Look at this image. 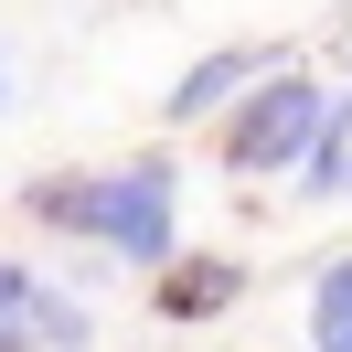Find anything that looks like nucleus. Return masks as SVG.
<instances>
[{
  "mask_svg": "<svg viewBox=\"0 0 352 352\" xmlns=\"http://www.w3.org/2000/svg\"><path fill=\"white\" fill-rule=\"evenodd\" d=\"M320 118H331V86H320V75L267 65L256 86L214 118V150H224V171H299V150L320 139Z\"/></svg>",
  "mask_w": 352,
  "mask_h": 352,
  "instance_id": "obj_1",
  "label": "nucleus"
},
{
  "mask_svg": "<svg viewBox=\"0 0 352 352\" xmlns=\"http://www.w3.org/2000/svg\"><path fill=\"white\" fill-rule=\"evenodd\" d=\"M96 245L118 267H150V278L182 256V171H171V150H139L118 171H96Z\"/></svg>",
  "mask_w": 352,
  "mask_h": 352,
  "instance_id": "obj_2",
  "label": "nucleus"
},
{
  "mask_svg": "<svg viewBox=\"0 0 352 352\" xmlns=\"http://www.w3.org/2000/svg\"><path fill=\"white\" fill-rule=\"evenodd\" d=\"M245 288H256L245 256H171V267L150 278V309H160V320H224Z\"/></svg>",
  "mask_w": 352,
  "mask_h": 352,
  "instance_id": "obj_3",
  "label": "nucleus"
},
{
  "mask_svg": "<svg viewBox=\"0 0 352 352\" xmlns=\"http://www.w3.org/2000/svg\"><path fill=\"white\" fill-rule=\"evenodd\" d=\"M267 65H278V54H256V43H224V54H203V65L192 75H182V86L171 96H160V118H171V129H214V118L224 107H235V96L245 86H256V75Z\"/></svg>",
  "mask_w": 352,
  "mask_h": 352,
  "instance_id": "obj_4",
  "label": "nucleus"
},
{
  "mask_svg": "<svg viewBox=\"0 0 352 352\" xmlns=\"http://www.w3.org/2000/svg\"><path fill=\"white\" fill-rule=\"evenodd\" d=\"M22 214L43 224V235L96 245V171H43V182H22Z\"/></svg>",
  "mask_w": 352,
  "mask_h": 352,
  "instance_id": "obj_5",
  "label": "nucleus"
},
{
  "mask_svg": "<svg viewBox=\"0 0 352 352\" xmlns=\"http://www.w3.org/2000/svg\"><path fill=\"white\" fill-rule=\"evenodd\" d=\"M299 192H309V203L352 192V86H331V118H320V139L299 150Z\"/></svg>",
  "mask_w": 352,
  "mask_h": 352,
  "instance_id": "obj_6",
  "label": "nucleus"
},
{
  "mask_svg": "<svg viewBox=\"0 0 352 352\" xmlns=\"http://www.w3.org/2000/svg\"><path fill=\"white\" fill-rule=\"evenodd\" d=\"M309 352H352V245L309 278Z\"/></svg>",
  "mask_w": 352,
  "mask_h": 352,
  "instance_id": "obj_7",
  "label": "nucleus"
},
{
  "mask_svg": "<svg viewBox=\"0 0 352 352\" xmlns=\"http://www.w3.org/2000/svg\"><path fill=\"white\" fill-rule=\"evenodd\" d=\"M86 299H65V288H32V342H43V352H86Z\"/></svg>",
  "mask_w": 352,
  "mask_h": 352,
  "instance_id": "obj_8",
  "label": "nucleus"
},
{
  "mask_svg": "<svg viewBox=\"0 0 352 352\" xmlns=\"http://www.w3.org/2000/svg\"><path fill=\"white\" fill-rule=\"evenodd\" d=\"M32 288H43L32 267H11V256H0V320H22V309H32Z\"/></svg>",
  "mask_w": 352,
  "mask_h": 352,
  "instance_id": "obj_9",
  "label": "nucleus"
},
{
  "mask_svg": "<svg viewBox=\"0 0 352 352\" xmlns=\"http://www.w3.org/2000/svg\"><path fill=\"white\" fill-rule=\"evenodd\" d=\"M0 352H43V342H32V309H22V320H0Z\"/></svg>",
  "mask_w": 352,
  "mask_h": 352,
  "instance_id": "obj_10",
  "label": "nucleus"
},
{
  "mask_svg": "<svg viewBox=\"0 0 352 352\" xmlns=\"http://www.w3.org/2000/svg\"><path fill=\"white\" fill-rule=\"evenodd\" d=\"M0 107H11V96H0Z\"/></svg>",
  "mask_w": 352,
  "mask_h": 352,
  "instance_id": "obj_11",
  "label": "nucleus"
}]
</instances>
